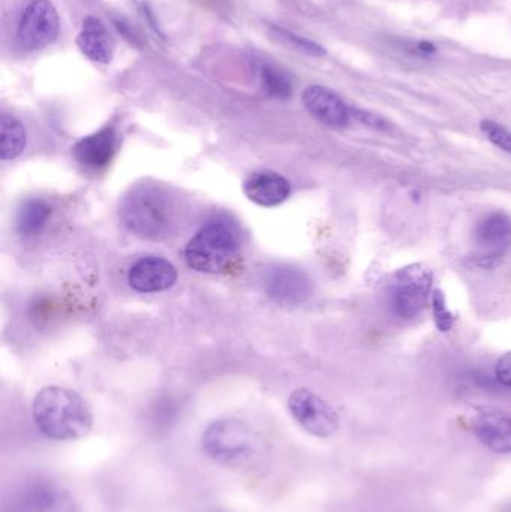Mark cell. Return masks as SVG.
<instances>
[{
	"label": "cell",
	"mask_w": 511,
	"mask_h": 512,
	"mask_svg": "<svg viewBox=\"0 0 511 512\" xmlns=\"http://www.w3.org/2000/svg\"><path fill=\"white\" fill-rule=\"evenodd\" d=\"M477 264L494 267L500 264L511 246V219L504 213H489L474 228Z\"/></svg>",
	"instance_id": "8"
},
{
	"label": "cell",
	"mask_w": 511,
	"mask_h": 512,
	"mask_svg": "<svg viewBox=\"0 0 511 512\" xmlns=\"http://www.w3.org/2000/svg\"><path fill=\"white\" fill-rule=\"evenodd\" d=\"M123 225L135 236L159 240L168 236L174 224V210L164 192L153 186L134 189L120 206Z\"/></svg>",
	"instance_id": "4"
},
{
	"label": "cell",
	"mask_w": 511,
	"mask_h": 512,
	"mask_svg": "<svg viewBox=\"0 0 511 512\" xmlns=\"http://www.w3.org/2000/svg\"><path fill=\"white\" fill-rule=\"evenodd\" d=\"M495 379L498 384L511 390V351L501 355L500 360L495 364Z\"/></svg>",
	"instance_id": "23"
},
{
	"label": "cell",
	"mask_w": 511,
	"mask_h": 512,
	"mask_svg": "<svg viewBox=\"0 0 511 512\" xmlns=\"http://www.w3.org/2000/svg\"><path fill=\"white\" fill-rule=\"evenodd\" d=\"M60 18L50 0H32L18 21L17 38L26 50H41L59 35Z\"/></svg>",
	"instance_id": "6"
},
{
	"label": "cell",
	"mask_w": 511,
	"mask_h": 512,
	"mask_svg": "<svg viewBox=\"0 0 511 512\" xmlns=\"http://www.w3.org/2000/svg\"><path fill=\"white\" fill-rule=\"evenodd\" d=\"M267 294L285 306H297L312 295L311 279L297 268H276L267 276Z\"/></svg>",
	"instance_id": "13"
},
{
	"label": "cell",
	"mask_w": 511,
	"mask_h": 512,
	"mask_svg": "<svg viewBox=\"0 0 511 512\" xmlns=\"http://www.w3.org/2000/svg\"><path fill=\"white\" fill-rule=\"evenodd\" d=\"M77 47L92 62L107 65L113 59L114 41L99 18L87 17L77 35Z\"/></svg>",
	"instance_id": "16"
},
{
	"label": "cell",
	"mask_w": 511,
	"mask_h": 512,
	"mask_svg": "<svg viewBox=\"0 0 511 512\" xmlns=\"http://www.w3.org/2000/svg\"><path fill=\"white\" fill-rule=\"evenodd\" d=\"M474 435L495 454H511V414L501 409L479 408L471 420Z\"/></svg>",
	"instance_id": "10"
},
{
	"label": "cell",
	"mask_w": 511,
	"mask_h": 512,
	"mask_svg": "<svg viewBox=\"0 0 511 512\" xmlns=\"http://www.w3.org/2000/svg\"><path fill=\"white\" fill-rule=\"evenodd\" d=\"M128 280L135 291L153 294L173 288L177 282V270L161 256H144L129 268Z\"/></svg>",
	"instance_id": "11"
},
{
	"label": "cell",
	"mask_w": 511,
	"mask_h": 512,
	"mask_svg": "<svg viewBox=\"0 0 511 512\" xmlns=\"http://www.w3.org/2000/svg\"><path fill=\"white\" fill-rule=\"evenodd\" d=\"M260 74L261 84H263V89L266 90L267 95L275 99H282V101L291 98L293 84H291L287 75L267 65L261 68Z\"/></svg>",
	"instance_id": "19"
},
{
	"label": "cell",
	"mask_w": 511,
	"mask_h": 512,
	"mask_svg": "<svg viewBox=\"0 0 511 512\" xmlns=\"http://www.w3.org/2000/svg\"><path fill=\"white\" fill-rule=\"evenodd\" d=\"M432 312H434L435 325L438 330L447 333L455 327L456 316L447 306L446 295L437 289L431 295Z\"/></svg>",
	"instance_id": "20"
},
{
	"label": "cell",
	"mask_w": 511,
	"mask_h": 512,
	"mask_svg": "<svg viewBox=\"0 0 511 512\" xmlns=\"http://www.w3.org/2000/svg\"><path fill=\"white\" fill-rule=\"evenodd\" d=\"M51 213H53V209L47 201L41 200V198L27 200L18 210V233L24 237H32L41 233L50 221Z\"/></svg>",
	"instance_id": "17"
},
{
	"label": "cell",
	"mask_w": 511,
	"mask_h": 512,
	"mask_svg": "<svg viewBox=\"0 0 511 512\" xmlns=\"http://www.w3.org/2000/svg\"><path fill=\"white\" fill-rule=\"evenodd\" d=\"M276 30H278V33L282 38H285L287 41H290L291 44L296 45L299 50L306 51V53L312 54V56H323V54H326V51H324L320 45L309 41V39L302 38V36L299 35H294V33L288 32V30Z\"/></svg>",
	"instance_id": "22"
},
{
	"label": "cell",
	"mask_w": 511,
	"mask_h": 512,
	"mask_svg": "<svg viewBox=\"0 0 511 512\" xmlns=\"http://www.w3.org/2000/svg\"><path fill=\"white\" fill-rule=\"evenodd\" d=\"M117 146H119V138L116 131L111 126H105L75 143L72 147V156L81 167L87 170H104L116 156Z\"/></svg>",
	"instance_id": "12"
},
{
	"label": "cell",
	"mask_w": 511,
	"mask_h": 512,
	"mask_svg": "<svg viewBox=\"0 0 511 512\" xmlns=\"http://www.w3.org/2000/svg\"><path fill=\"white\" fill-rule=\"evenodd\" d=\"M434 274L425 264L407 265L396 271L390 282V306L393 312L404 319L422 315L432 295Z\"/></svg>",
	"instance_id": "5"
},
{
	"label": "cell",
	"mask_w": 511,
	"mask_h": 512,
	"mask_svg": "<svg viewBox=\"0 0 511 512\" xmlns=\"http://www.w3.org/2000/svg\"><path fill=\"white\" fill-rule=\"evenodd\" d=\"M242 239L233 221L216 218L207 222L185 249V261L200 273H227L239 258Z\"/></svg>",
	"instance_id": "2"
},
{
	"label": "cell",
	"mask_w": 511,
	"mask_h": 512,
	"mask_svg": "<svg viewBox=\"0 0 511 512\" xmlns=\"http://www.w3.org/2000/svg\"><path fill=\"white\" fill-rule=\"evenodd\" d=\"M32 417L39 432L53 441H77L93 424L86 400L63 387L42 388L33 400Z\"/></svg>",
	"instance_id": "1"
},
{
	"label": "cell",
	"mask_w": 511,
	"mask_h": 512,
	"mask_svg": "<svg viewBox=\"0 0 511 512\" xmlns=\"http://www.w3.org/2000/svg\"><path fill=\"white\" fill-rule=\"evenodd\" d=\"M243 192L252 203L261 207H276L290 198L291 186L275 171H255L243 183Z\"/></svg>",
	"instance_id": "15"
},
{
	"label": "cell",
	"mask_w": 511,
	"mask_h": 512,
	"mask_svg": "<svg viewBox=\"0 0 511 512\" xmlns=\"http://www.w3.org/2000/svg\"><path fill=\"white\" fill-rule=\"evenodd\" d=\"M302 99L306 110L329 128L344 129L350 123V110L332 90L321 86H309L303 92Z\"/></svg>",
	"instance_id": "14"
},
{
	"label": "cell",
	"mask_w": 511,
	"mask_h": 512,
	"mask_svg": "<svg viewBox=\"0 0 511 512\" xmlns=\"http://www.w3.org/2000/svg\"><path fill=\"white\" fill-rule=\"evenodd\" d=\"M288 409L309 435L324 439L338 432L339 418L332 406L306 388H299L291 394Z\"/></svg>",
	"instance_id": "7"
},
{
	"label": "cell",
	"mask_w": 511,
	"mask_h": 512,
	"mask_svg": "<svg viewBox=\"0 0 511 512\" xmlns=\"http://www.w3.org/2000/svg\"><path fill=\"white\" fill-rule=\"evenodd\" d=\"M263 448V441L252 427L234 418L213 421L201 436V450L213 462L240 469L252 465Z\"/></svg>",
	"instance_id": "3"
},
{
	"label": "cell",
	"mask_w": 511,
	"mask_h": 512,
	"mask_svg": "<svg viewBox=\"0 0 511 512\" xmlns=\"http://www.w3.org/2000/svg\"><path fill=\"white\" fill-rule=\"evenodd\" d=\"M356 116L359 120H362L366 125L372 126L375 129L386 128V122L381 117L375 116V114L368 113V111H356Z\"/></svg>",
	"instance_id": "24"
},
{
	"label": "cell",
	"mask_w": 511,
	"mask_h": 512,
	"mask_svg": "<svg viewBox=\"0 0 511 512\" xmlns=\"http://www.w3.org/2000/svg\"><path fill=\"white\" fill-rule=\"evenodd\" d=\"M20 512H75L68 490L47 478L29 481L18 495Z\"/></svg>",
	"instance_id": "9"
},
{
	"label": "cell",
	"mask_w": 511,
	"mask_h": 512,
	"mask_svg": "<svg viewBox=\"0 0 511 512\" xmlns=\"http://www.w3.org/2000/svg\"><path fill=\"white\" fill-rule=\"evenodd\" d=\"M27 143L26 129L15 117L3 114L0 119V158L11 161L23 153Z\"/></svg>",
	"instance_id": "18"
},
{
	"label": "cell",
	"mask_w": 511,
	"mask_h": 512,
	"mask_svg": "<svg viewBox=\"0 0 511 512\" xmlns=\"http://www.w3.org/2000/svg\"><path fill=\"white\" fill-rule=\"evenodd\" d=\"M482 131L492 144L511 155V132L509 129L504 128L500 123L492 122V120H483Z\"/></svg>",
	"instance_id": "21"
}]
</instances>
